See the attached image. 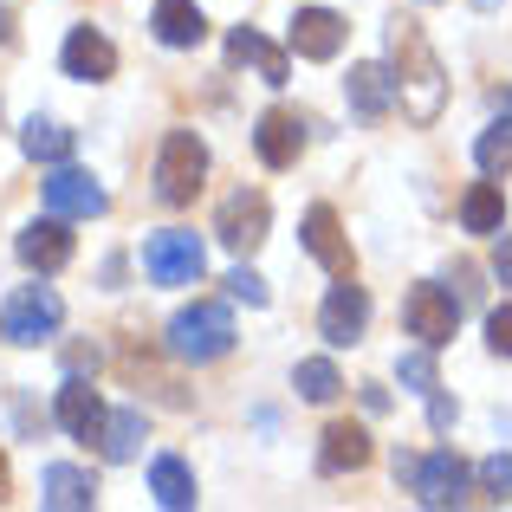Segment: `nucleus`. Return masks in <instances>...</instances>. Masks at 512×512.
Segmentation results:
<instances>
[{
	"instance_id": "nucleus-1",
	"label": "nucleus",
	"mask_w": 512,
	"mask_h": 512,
	"mask_svg": "<svg viewBox=\"0 0 512 512\" xmlns=\"http://www.w3.org/2000/svg\"><path fill=\"white\" fill-rule=\"evenodd\" d=\"M389 72H396V104L409 124H435L441 104H448V72H441L435 46L422 39L415 20L389 26Z\"/></svg>"
},
{
	"instance_id": "nucleus-2",
	"label": "nucleus",
	"mask_w": 512,
	"mask_h": 512,
	"mask_svg": "<svg viewBox=\"0 0 512 512\" xmlns=\"http://www.w3.org/2000/svg\"><path fill=\"white\" fill-rule=\"evenodd\" d=\"M227 350H234V312H227V305L201 299V305H182V312L169 318V357L214 363V357H227Z\"/></svg>"
},
{
	"instance_id": "nucleus-3",
	"label": "nucleus",
	"mask_w": 512,
	"mask_h": 512,
	"mask_svg": "<svg viewBox=\"0 0 512 512\" xmlns=\"http://www.w3.org/2000/svg\"><path fill=\"white\" fill-rule=\"evenodd\" d=\"M201 182H208V143H201L195 130H169L163 156H156V195H163L169 208H188V201L201 195Z\"/></svg>"
},
{
	"instance_id": "nucleus-4",
	"label": "nucleus",
	"mask_w": 512,
	"mask_h": 512,
	"mask_svg": "<svg viewBox=\"0 0 512 512\" xmlns=\"http://www.w3.org/2000/svg\"><path fill=\"white\" fill-rule=\"evenodd\" d=\"M59 325H65V299L52 286H20L0 305V338L7 344H46L59 338Z\"/></svg>"
},
{
	"instance_id": "nucleus-5",
	"label": "nucleus",
	"mask_w": 512,
	"mask_h": 512,
	"mask_svg": "<svg viewBox=\"0 0 512 512\" xmlns=\"http://www.w3.org/2000/svg\"><path fill=\"white\" fill-rule=\"evenodd\" d=\"M201 266H208V253H201V240L188 227H163V234L143 240V273L156 286H195Z\"/></svg>"
},
{
	"instance_id": "nucleus-6",
	"label": "nucleus",
	"mask_w": 512,
	"mask_h": 512,
	"mask_svg": "<svg viewBox=\"0 0 512 512\" xmlns=\"http://www.w3.org/2000/svg\"><path fill=\"white\" fill-rule=\"evenodd\" d=\"M402 325H409V338H422L428 350L454 344V325H461V299H454L448 286H409V299H402Z\"/></svg>"
},
{
	"instance_id": "nucleus-7",
	"label": "nucleus",
	"mask_w": 512,
	"mask_h": 512,
	"mask_svg": "<svg viewBox=\"0 0 512 512\" xmlns=\"http://www.w3.org/2000/svg\"><path fill=\"white\" fill-rule=\"evenodd\" d=\"M266 227H273V208H266L260 188H234L221 201V214H214V234H221L227 253H253L266 240Z\"/></svg>"
},
{
	"instance_id": "nucleus-8",
	"label": "nucleus",
	"mask_w": 512,
	"mask_h": 512,
	"mask_svg": "<svg viewBox=\"0 0 512 512\" xmlns=\"http://www.w3.org/2000/svg\"><path fill=\"white\" fill-rule=\"evenodd\" d=\"M467 480H474V467L461 461L454 448H435V454H422L415 461V474H409V487H415V500L422 506H461L467 500Z\"/></svg>"
},
{
	"instance_id": "nucleus-9",
	"label": "nucleus",
	"mask_w": 512,
	"mask_h": 512,
	"mask_svg": "<svg viewBox=\"0 0 512 512\" xmlns=\"http://www.w3.org/2000/svg\"><path fill=\"white\" fill-rule=\"evenodd\" d=\"M363 325H370V292L357 286V273L338 279V286L325 292V305H318V331H325L331 350H350L363 338Z\"/></svg>"
},
{
	"instance_id": "nucleus-10",
	"label": "nucleus",
	"mask_w": 512,
	"mask_h": 512,
	"mask_svg": "<svg viewBox=\"0 0 512 512\" xmlns=\"http://www.w3.org/2000/svg\"><path fill=\"white\" fill-rule=\"evenodd\" d=\"M344 39H350V26L331 7H299V13H292V26H286V46L299 52V59H312V65L338 59Z\"/></svg>"
},
{
	"instance_id": "nucleus-11",
	"label": "nucleus",
	"mask_w": 512,
	"mask_h": 512,
	"mask_svg": "<svg viewBox=\"0 0 512 512\" xmlns=\"http://www.w3.org/2000/svg\"><path fill=\"white\" fill-rule=\"evenodd\" d=\"M13 253H20L26 273H59V266H72V234H65V214L26 221L20 234H13Z\"/></svg>"
},
{
	"instance_id": "nucleus-12",
	"label": "nucleus",
	"mask_w": 512,
	"mask_h": 512,
	"mask_svg": "<svg viewBox=\"0 0 512 512\" xmlns=\"http://www.w3.org/2000/svg\"><path fill=\"white\" fill-rule=\"evenodd\" d=\"M299 240H305V253H312V260L325 266L331 279H350V273H357V253H350V240H344L338 214H331L325 201H318V208L305 214V234H299Z\"/></svg>"
},
{
	"instance_id": "nucleus-13",
	"label": "nucleus",
	"mask_w": 512,
	"mask_h": 512,
	"mask_svg": "<svg viewBox=\"0 0 512 512\" xmlns=\"http://www.w3.org/2000/svg\"><path fill=\"white\" fill-rule=\"evenodd\" d=\"M46 208L65 214V221H91V214H104V188L91 182L85 169L52 163V175H46Z\"/></svg>"
},
{
	"instance_id": "nucleus-14",
	"label": "nucleus",
	"mask_w": 512,
	"mask_h": 512,
	"mask_svg": "<svg viewBox=\"0 0 512 512\" xmlns=\"http://www.w3.org/2000/svg\"><path fill=\"white\" fill-rule=\"evenodd\" d=\"M344 91H350V111H357V124H383V117L396 111V72H389V65H376V59L350 65Z\"/></svg>"
},
{
	"instance_id": "nucleus-15",
	"label": "nucleus",
	"mask_w": 512,
	"mask_h": 512,
	"mask_svg": "<svg viewBox=\"0 0 512 512\" xmlns=\"http://www.w3.org/2000/svg\"><path fill=\"white\" fill-rule=\"evenodd\" d=\"M59 59H65V78H85V85H104V78L117 72V46L98 33V26H72Z\"/></svg>"
},
{
	"instance_id": "nucleus-16",
	"label": "nucleus",
	"mask_w": 512,
	"mask_h": 512,
	"mask_svg": "<svg viewBox=\"0 0 512 512\" xmlns=\"http://www.w3.org/2000/svg\"><path fill=\"white\" fill-rule=\"evenodd\" d=\"M253 150H260L266 169H292L305 150V124L292 111H260V124H253Z\"/></svg>"
},
{
	"instance_id": "nucleus-17",
	"label": "nucleus",
	"mask_w": 512,
	"mask_h": 512,
	"mask_svg": "<svg viewBox=\"0 0 512 512\" xmlns=\"http://www.w3.org/2000/svg\"><path fill=\"white\" fill-rule=\"evenodd\" d=\"M52 415H59V428H65V435H78V441H98V428H104V415H111V409H104V396L85 383V376H65V389H59V409H52Z\"/></svg>"
},
{
	"instance_id": "nucleus-18",
	"label": "nucleus",
	"mask_w": 512,
	"mask_h": 512,
	"mask_svg": "<svg viewBox=\"0 0 512 512\" xmlns=\"http://www.w3.org/2000/svg\"><path fill=\"white\" fill-rule=\"evenodd\" d=\"M150 26H156V39H163L169 52H195L201 39H208V20H201L195 0H156Z\"/></svg>"
},
{
	"instance_id": "nucleus-19",
	"label": "nucleus",
	"mask_w": 512,
	"mask_h": 512,
	"mask_svg": "<svg viewBox=\"0 0 512 512\" xmlns=\"http://www.w3.org/2000/svg\"><path fill=\"white\" fill-rule=\"evenodd\" d=\"M39 506H52V512H91V506H98V480H91L85 467H46V480H39Z\"/></svg>"
},
{
	"instance_id": "nucleus-20",
	"label": "nucleus",
	"mask_w": 512,
	"mask_h": 512,
	"mask_svg": "<svg viewBox=\"0 0 512 512\" xmlns=\"http://www.w3.org/2000/svg\"><path fill=\"white\" fill-rule=\"evenodd\" d=\"M227 59L234 65H260L266 85H286V72H292V59L273 46V39H260L253 26H234V33H227Z\"/></svg>"
},
{
	"instance_id": "nucleus-21",
	"label": "nucleus",
	"mask_w": 512,
	"mask_h": 512,
	"mask_svg": "<svg viewBox=\"0 0 512 512\" xmlns=\"http://www.w3.org/2000/svg\"><path fill=\"white\" fill-rule=\"evenodd\" d=\"M363 461H370V435L357 422H331L325 448H318V474H357Z\"/></svg>"
},
{
	"instance_id": "nucleus-22",
	"label": "nucleus",
	"mask_w": 512,
	"mask_h": 512,
	"mask_svg": "<svg viewBox=\"0 0 512 512\" xmlns=\"http://www.w3.org/2000/svg\"><path fill=\"white\" fill-rule=\"evenodd\" d=\"M150 493H156V506L188 512V506H195V474H188V461H175V454H156V467H150Z\"/></svg>"
},
{
	"instance_id": "nucleus-23",
	"label": "nucleus",
	"mask_w": 512,
	"mask_h": 512,
	"mask_svg": "<svg viewBox=\"0 0 512 512\" xmlns=\"http://www.w3.org/2000/svg\"><path fill=\"white\" fill-rule=\"evenodd\" d=\"M143 448V409H111L98 428V454L104 461H137Z\"/></svg>"
},
{
	"instance_id": "nucleus-24",
	"label": "nucleus",
	"mask_w": 512,
	"mask_h": 512,
	"mask_svg": "<svg viewBox=\"0 0 512 512\" xmlns=\"http://www.w3.org/2000/svg\"><path fill=\"white\" fill-rule=\"evenodd\" d=\"M461 227H467V234H500V227H506V195L493 182H474L467 201H461Z\"/></svg>"
},
{
	"instance_id": "nucleus-25",
	"label": "nucleus",
	"mask_w": 512,
	"mask_h": 512,
	"mask_svg": "<svg viewBox=\"0 0 512 512\" xmlns=\"http://www.w3.org/2000/svg\"><path fill=\"white\" fill-rule=\"evenodd\" d=\"M20 150L33 156V163H72L78 137H72V130H59V124H46V117H33V124L20 130Z\"/></svg>"
},
{
	"instance_id": "nucleus-26",
	"label": "nucleus",
	"mask_w": 512,
	"mask_h": 512,
	"mask_svg": "<svg viewBox=\"0 0 512 512\" xmlns=\"http://www.w3.org/2000/svg\"><path fill=\"white\" fill-rule=\"evenodd\" d=\"M292 383H299L305 402H338L344 396V376H338V363H331V357H305L299 370H292Z\"/></svg>"
},
{
	"instance_id": "nucleus-27",
	"label": "nucleus",
	"mask_w": 512,
	"mask_h": 512,
	"mask_svg": "<svg viewBox=\"0 0 512 512\" xmlns=\"http://www.w3.org/2000/svg\"><path fill=\"white\" fill-rule=\"evenodd\" d=\"M474 163H480V175H506L512 169V124H487V130H480Z\"/></svg>"
},
{
	"instance_id": "nucleus-28",
	"label": "nucleus",
	"mask_w": 512,
	"mask_h": 512,
	"mask_svg": "<svg viewBox=\"0 0 512 512\" xmlns=\"http://www.w3.org/2000/svg\"><path fill=\"white\" fill-rule=\"evenodd\" d=\"M396 376L415 389V396H428V389H435V350H428V344H422V350H402Z\"/></svg>"
},
{
	"instance_id": "nucleus-29",
	"label": "nucleus",
	"mask_w": 512,
	"mask_h": 512,
	"mask_svg": "<svg viewBox=\"0 0 512 512\" xmlns=\"http://www.w3.org/2000/svg\"><path fill=\"white\" fill-rule=\"evenodd\" d=\"M480 487H487V500H512V454H493V461H480Z\"/></svg>"
},
{
	"instance_id": "nucleus-30",
	"label": "nucleus",
	"mask_w": 512,
	"mask_h": 512,
	"mask_svg": "<svg viewBox=\"0 0 512 512\" xmlns=\"http://www.w3.org/2000/svg\"><path fill=\"white\" fill-rule=\"evenodd\" d=\"M487 344H493V357H512V305L487 312Z\"/></svg>"
},
{
	"instance_id": "nucleus-31",
	"label": "nucleus",
	"mask_w": 512,
	"mask_h": 512,
	"mask_svg": "<svg viewBox=\"0 0 512 512\" xmlns=\"http://www.w3.org/2000/svg\"><path fill=\"white\" fill-rule=\"evenodd\" d=\"M227 292H234V299H247V305H266V279L247 273V266H234V273H227Z\"/></svg>"
},
{
	"instance_id": "nucleus-32",
	"label": "nucleus",
	"mask_w": 512,
	"mask_h": 512,
	"mask_svg": "<svg viewBox=\"0 0 512 512\" xmlns=\"http://www.w3.org/2000/svg\"><path fill=\"white\" fill-rule=\"evenodd\" d=\"M428 428H435V435H448V428H454V402L441 396V389H428Z\"/></svg>"
},
{
	"instance_id": "nucleus-33",
	"label": "nucleus",
	"mask_w": 512,
	"mask_h": 512,
	"mask_svg": "<svg viewBox=\"0 0 512 512\" xmlns=\"http://www.w3.org/2000/svg\"><path fill=\"white\" fill-rule=\"evenodd\" d=\"M493 273L512 286V234H500V247H493Z\"/></svg>"
},
{
	"instance_id": "nucleus-34",
	"label": "nucleus",
	"mask_w": 512,
	"mask_h": 512,
	"mask_svg": "<svg viewBox=\"0 0 512 512\" xmlns=\"http://www.w3.org/2000/svg\"><path fill=\"white\" fill-rule=\"evenodd\" d=\"M7 39H13V13L0 7V46H7Z\"/></svg>"
},
{
	"instance_id": "nucleus-35",
	"label": "nucleus",
	"mask_w": 512,
	"mask_h": 512,
	"mask_svg": "<svg viewBox=\"0 0 512 512\" xmlns=\"http://www.w3.org/2000/svg\"><path fill=\"white\" fill-rule=\"evenodd\" d=\"M0 500H7V454H0Z\"/></svg>"
}]
</instances>
